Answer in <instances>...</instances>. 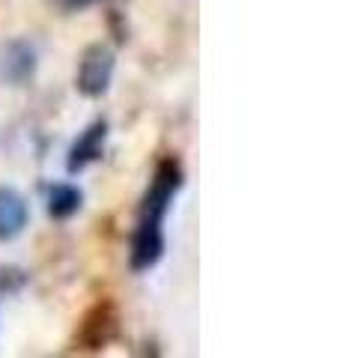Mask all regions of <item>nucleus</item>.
I'll use <instances>...</instances> for the list:
<instances>
[{
  "instance_id": "1",
  "label": "nucleus",
  "mask_w": 340,
  "mask_h": 358,
  "mask_svg": "<svg viewBox=\"0 0 340 358\" xmlns=\"http://www.w3.org/2000/svg\"><path fill=\"white\" fill-rule=\"evenodd\" d=\"M183 185V173H179L176 162H162L155 171V179L150 185V192L143 197L141 206V218H138V230H134V242H132V266L134 268H150L158 263V257L164 251V233L162 224L170 209V200Z\"/></svg>"
},
{
  "instance_id": "2",
  "label": "nucleus",
  "mask_w": 340,
  "mask_h": 358,
  "mask_svg": "<svg viewBox=\"0 0 340 358\" xmlns=\"http://www.w3.org/2000/svg\"><path fill=\"white\" fill-rule=\"evenodd\" d=\"M111 75H113V54L105 45H93L84 60H81V69H78V90L84 96H101L111 84Z\"/></svg>"
},
{
  "instance_id": "3",
  "label": "nucleus",
  "mask_w": 340,
  "mask_h": 358,
  "mask_svg": "<svg viewBox=\"0 0 340 358\" xmlns=\"http://www.w3.org/2000/svg\"><path fill=\"white\" fill-rule=\"evenodd\" d=\"M27 224V203L13 188H0V242L15 239Z\"/></svg>"
},
{
  "instance_id": "4",
  "label": "nucleus",
  "mask_w": 340,
  "mask_h": 358,
  "mask_svg": "<svg viewBox=\"0 0 340 358\" xmlns=\"http://www.w3.org/2000/svg\"><path fill=\"white\" fill-rule=\"evenodd\" d=\"M105 138H108V126L101 120L93 122V126L75 141V147L69 150V171L78 173V171H84L90 162H96L101 155V147H105Z\"/></svg>"
},
{
  "instance_id": "5",
  "label": "nucleus",
  "mask_w": 340,
  "mask_h": 358,
  "mask_svg": "<svg viewBox=\"0 0 340 358\" xmlns=\"http://www.w3.org/2000/svg\"><path fill=\"white\" fill-rule=\"evenodd\" d=\"M36 69V54L24 42H13L3 48V60H0V75L13 84H24Z\"/></svg>"
},
{
  "instance_id": "6",
  "label": "nucleus",
  "mask_w": 340,
  "mask_h": 358,
  "mask_svg": "<svg viewBox=\"0 0 340 358\" xmlns=\"http://www.w3.org/2000/svg\"><path fill=\"white\" fill-rule=\"evenodd\" d=\"M81 209V192L75 185H54L48 192V215L51 218H69Z\"/></svg>"
},
{
  "instance_id": "7",
  "label": "nucleus",
  "mask_w": 340,
  "mask_h": 358,
  "mask_svg": "<svg viewBox=\"0 0 340 358\" xmlns=\"http://www.w3.org/2000/svg\"><path fill=\"white\" fill-rule=\"evenodd\" d=\"M90 3H96V0H63V6H69V9H81V6H90Z\"/></svg>"
}]
</instances>
